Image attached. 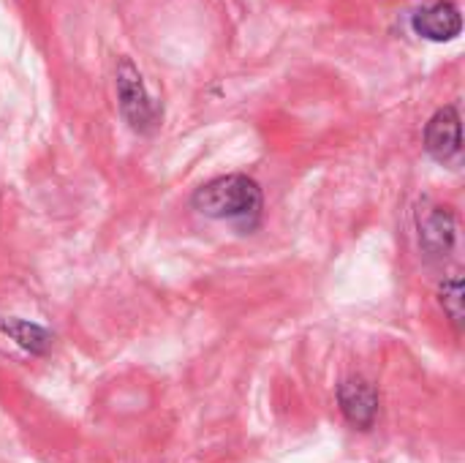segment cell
I'll use <instances>...</instances> for the list:
<instances>
[{"label":"cell","instance_id":"6da1fadb","mask_svg":"<svg viewBox=\"0 0 465 463\" xmlns=\"http://www.w3.org/2000/svg\"><path fill=\"white\" fill-rule=\"evenodd\" d=\"M262 205H264L262 188L256 186V180L245 175L215 177L193 194V210L218 221L253 224L262 216Z\"/></svg>","mask_w":465,"mask_h":463},{"label":"cell","instance_id":"7a4b0ae2","mask_svg":"<svg viewBox=\"0 0 465 463\" xmlns=\"http://www.w3.org/2000/svg\"><path fill=\"white\" fill-rule=\"evenodd\" d=\"M117 96H120V109L134 131L147 134L155 128L158 109L150 101V96L142 85V76L131 65V60H120V65H117Z\"/></svg>","mask_w":465,"mask_h":463},{"label":"cell","instance_id":"3957f363","mask_svg":"<svg viewBox=\"0 0 465 463\" xmlns=\"http://www.w3.org/2000/svg\"><path fill=\"white\" fill-rule=\"evenodd\" d=\"M338 404H341L343 418L354 428H360V431L373 428V423L379 418V393H376V388L371 382H365V379H346L338 388Z\"/></svg>","mask_w":465,"mask_h":463},{"label":"cell","instance_id":"277c9868","mask_svg":"<svg viewBox=\"0 0 465 463\" xmlns=\"http://www.w3.org/2000/svg\"><path fill=\"white\" fill-rule=\"evenodd\" d=\"M425 147L433 158L450 161L460 153V115L458 106H444L425 128Z\"/></svg>","mask_w":465,"mask_h":463},{"label":"cell","instance_id":"5b68a950","mask_svg":"<svg viewBox=\"0 0 465 463\" xmlns=\"http://www.w3.org/2000/svg\"><path fill=\"white\" fill-rule=\"evenodd\" d=\"M460 27L463 19L458 5L452 3H433L414 14V30L428 41H452L455 35H460Z\"/></svg>","mask_w":465,"mask_h":463},{"label":"cell","instance_id":"8992f818","mask_svg":"<svg viewBox=\"0 0 465 463\" xmlns=\"http://www.w3.org/2000/svg\"><path fill=\"white\" fill-rule=\"evenodd\" d=\"M420 243L422 248L430 254V257H441L452 248L455 243V221L447 210H436L425 224H422V232H420Z\"/></svg>","mask_w":465,"mask_h":463},{"label":"cell","instance_id":"52a82bcc","mask_svg":"<svg viewBox=\"0 0 465 463\" xmlns=\"http://www.w3.org/2000/svg\"><path fill=\"white\" fill-rule=\"evenodd\" d=\"M0 330H3L16 347H22V349L30 352V355H44V352L52 347L49 330H44L41 325L27 322V319H3Z\"/></svg>","mask_w":465,"mask_h":463},{"label":"cell","instance_id":"ba28073f","mask_svg":"<svg viewBox=\"0 0 465 463\" xmlns=\"http://www.w3.org/2000/svg\"><path fill=\"white\" fill-rule=\"evenodd\" d=\"M441 306L450 314V319L460 327L463 325V281L458 276L441 287Z\"/></svg>","mask_w":465,"mask_h":463}]
</instances>
